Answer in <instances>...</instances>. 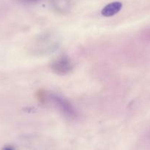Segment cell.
<instances>
[{
  "label": "cell",
  "instance_id": "cell-6",
  "mask_svg": "<svg viewBox=\"0 0 150 150\" xmlns=\"http://www.w3.org/2000/svg\"><path fill=\"white\" fill-rule=\"evenodd\" d=\"M22 3L24 4H33V3H36V2H39L41 0H20Z\"/></svg>",
  "mask_w": 150,
  "mask_h": 150
},
{
  "label": "cell",
  "instance_id": "cell-1",
  "mask_svg": "<svg viewBox=\"0 0 150 150\" xmlns=\"http://www.w3.org/2000/svg\"><path fill=\"white\" fill-rule=\"evenodd\" d=\"M33 51L38 54H47L58 47V40L50 34L43 35L32 45Z\"/></svg>",
  "mask_w": 150,
  "mask_h": 150
},
{
  "label": "cell",
  "instance_id": "cell-5",
  "mask_svg": "<svg viewBox=\"0 0 150 150\" xmlns=\"http://www.w3.org/2000/svg\"><path fill=\"white\" fill-rule=\"evenodd\" d=\"M52 4L54 9L62 13L69 11L71 7L70 0H53Z\"/></svg>",
  "mask_w": 150,
  "mask_h": 150
},
{
  "label": "cell",
  "instance_id": "cell-3",
  "mask_svg": "<svg viewBox=\"0 0 150 150\" xmlns=\"http://www.w3.org/2000/svg\"><path fill=\"white\" fill-rule=\"evenodd\" d=\"M49 99L66 116L69 118H75L77 116V111L67 99L55 94L49 95Z\"/></svg>",
  "mask_w": 150,
  "mask_h": 150
},
{
  "label": "cell",
  "instance_id": "cell-2",
  "mask_svg": "<svg viewBox=\"0 0 150 150\" xmlns=\"http://www.w3.org/2000/svg\"><path fill=\"white\" fill-rule=\"evenodd\" d=\"M50 69L56 74L66 75L70 74L74 70V64L69 57L62 55L51 62Z\"/></svg>",
  "mask_w": 150,
  "mask_h": 150
},
{
  "label": "cell",
  "instance_id": "cell-4",
  "mask_svg": "<svg viewBox=\"0 0 150 150\" xmlns=\"http://www.w3.org/2000/svg\"><path fill=\"white\" fill-rule=\"evenodd\" d=\"M122 8V4L119 2H114L108 4L102 10V15L105 17H110L117 14Z\"/></svg>",
  "mask_w": 150,
  "mask_h": 150
},
{
  "label": "cell",
  "instance_id": "cell-7",
  "mask_svg": "<svg viewBox=\"0 0 150 150\" xmlns=\"http://www.w3.org/2000/svg\"><path fill=\"white\" fill-rule=\"evenodd\" d=\"M2 150H15V149L11 146H6L4 147Z\"/></svg>",
  "mask_w": 150,
  "mask_h": 150
}]
</instances>
